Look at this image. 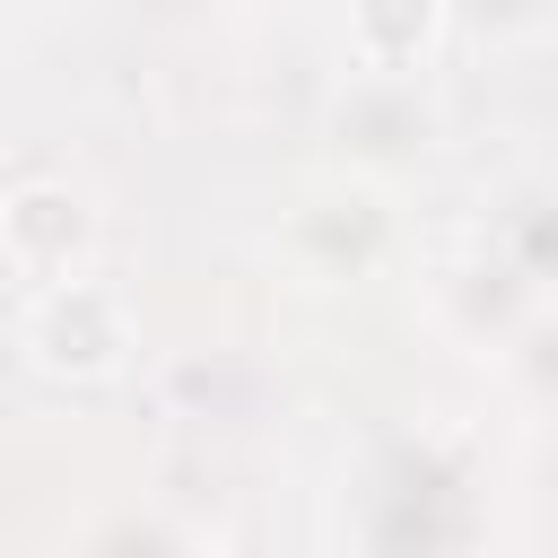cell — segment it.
Instances as JSON below:
<instances>
[{"label": "cell", "instance_id": "obj_1", "mask_svg": "<svg viewBox=\"0 0 558 558\" xmlns=\"http://www.w3.org/2000/svg\"><path fill=\"white\" fill-rule=\"evenodd\" d=\"M401 253H410V218H401V192L375 174L331 166V174L296 183V201L279 209V262L305 288H366Z\"/></svg>", "mask_w": 558, "mask_h": 558}, {"label": "cell", "instance_id": "obj_2", "mask_svg": "<svg viewBox=\"0 0 558 558\" xmlns=\"http://www.w3.org/2000/svg\"><path fill=\"white\" fill-rule=\"evenodd\" d=\"M140 349V323H131V296L113 279H61L44 296H17V357L44 375V384H113Z\"/></svg>", "mask_w": 558, "mask_h": 558}, {"label": "cell", "instance_id": "obj_3", "mask_svg": "<svg viewBox=\"0 0 558 558\" xmlns=\"http://www.w3.org/2000/svg\"><path fill=\"white\" fill-rule=\"evenodd\" d=\"M0 270L17 296L87 279L96 270V201L70 174H17L0 192Z\"/></svg>", "mask_w": 558, "mask_h": 558}, {"label": "cell", "instance_id": "obj_4", "mask_svg": "<svg viewBox=\"0 0 558 558\" xmlns=\"http://www.w3.org/2000/svg\"><path fill=\"white\" fill-rule=\"evenodd\" d=\"M331 140H340V166H349V174L392 183L410 157L436 148V96H427V78L349 70V78L331 87Z\"/></svg>", "mask_w": 558, "mask_h": 558}, {"label": "cell", "instance_id": "obj_5", "mask_svg": "<svg viewBox=\"0 0 558 558\" xmlns=\"http://www.w3.org/2000/svg\"><path fill=\"white\" fill-rule=\"evenodd\" d=\"M445 44V9L436 0H357L349 9V61L384 70V78H418Z\"/></svg>", "mask_w": 558, "mask_h": 558}, {"label": "cell", "instance_id": "obj_6", "mask_svg": "<svg viewBox=\"0 0 558 558\" xmlns=\"http://www.w3.org/2000/svg\"><path fill=\"white\" fill-rule=\"evenodd\" d=\"M506 375H514L541 410H558V305H532V314L506 331Z\"/></svg>", "mask_w": 558, "mask_h": 558}, {"label": "cell", "instance_id": "obj_7", "mask_svg": "<svg viewBox=\"0 0 558 558\" xmlns=\"http://www.w3.org/2000/svg\"><path fill=\"white\" fill-rule=\"evenodd\" d=\"M87 558H183V541H174V523H166V514L122 506V514H105V523L87 532Z\"/></svg>", "mask_w": 558, "mask_h": 558}]
</instances>
